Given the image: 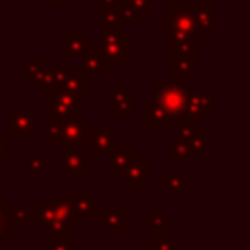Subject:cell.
Here are the masks:
<instances>
[{"label": "cell", "mask_w": 250, "mask_h": 250, "mask_svg": "<svg viewBox=\"0 0 250 250\" xmlns=\"http://www.w3.org/2000/svg\"><path fill=\"white\" fill-rule=\"evenodd\" d=\"M109 162H107V172L117 174L123 170L135 156V146L133 145H113L109 148Z\"/></svg>", "instance_id": "ffe728a7"}, {"label": "cell", "mask_w": 250, "mask_h": 250, "mask_svg": "<svg viewBox=\"0 0 250 250\" xmlns=\"http://www.w3.org/2000/svg\"><path fill=\"white\" fill-rule=\"evenodd\" d=\"M80 68L88 76H105L109 70V64L105 61V55L100 47H88V51L80 57Z\"/></svg>", "instance_id": "4fadbf2b"}, {"label": "cell", "mask_w": 250, "mask_h": 250, "mask_svg": "<svg viewBox=\"0 0 250 250\" xmlns=\"http://www.w3.org/2000/svg\"><path fill=\"white\" fill-rule=\"evenodd\" d=\"M160 29L162 31H184L193 35L195 39L205 37L207 33L199 29L193 18V2H174L168 6L166 12L160 14Z\"/></svg>", "instance_id": "7a4b0ae2"}, {"label": "cell", "mask_w": 250, "mask_h": 250, "mask_svg": "<svg viewBox=\"0 0 250 250\" xmlns=\"http://www.w3.org/2000/svg\"><path fill=\"white\" fill-rule=\"evenodd\" d=\"M37 113L35 109H12L10 117H8V129H10V137H20V135H27V137H35V121Z\"/></svg>", "instance_id": "9c48e42d"}, {"label": "cell", "mask_w": 250, "mask_h": 250, "mask_svg": "<svg viewBox=\"0 0 250 250\" xmlns=\"http://www.w3.org/2000/svg\"><path fill=\"white\" fill-rule=\"evenodd\" d=\"M0 250H2V242H0Z\"/></svg>", "instance_id": "ee69618b"}, {"label": "cell", "mask_w": 250, "mask_h": 250, "mask_svg": "<svg viewBox=\"0 0 250 250\" xmlns=\"http://www.w3.org/2000/svg\"><path fill=\"white\" fill-rule=\"evenodd\" d=\"M143 223L150 229V232H152V242L170 236V219H168L166 215H162V209H160V207H152L150 213L143 217Z\"/></svg>", "instance_id": "ac0fdd59"}, {"label": "cell", "mask_w": 250, "mask_h": 250, "mask_svg": "<svg viewBox=\"0 0 250 250\" xmlns=\"http://www.w3.org/2000/svg\"><path fill=\"white\" fill-rule=\"evenodd\" d=\"M193 18L201 31H211L215 27V4L211 2H193Z\"/></svg>", "instance_id": "603a6c76"}, {"label": "cell", "mask_w": 250, "mask_h": 250, "mask_svg": "<svg viewBox=\"0 0 250 250\" xmlns=\"http://www.w3.org/2000/svg\"><path fill=\"white\" fill-rule=\"evenodd\" d=\"M57 219V211H55V197H39L35 201V223L39 227H43L45 223Z\"/></svg>", "instance_id": "484cf974"}, {"label": "cell", "mask_w": 250, "mask_h": 250, "mask_svg": "<svg viewBox=\"0 0 250 250\" xmlns=\"http://www.w3.org/2000/svg\"><path fill=\"white\" fill-rule=\"evenodd\" d=\"M45 168H47V158L43 154H39V152H29L27 154V172L41 174V172H45Z\"/></svg>", "instance_id": "d6a6232c"}, {"label": "cell", "mask_w": 250, "mask_h": 250, "mask_svg": "<svg viewBox=\"0 0 250 250\" xmlns=\"http://www.w3.org/2000/svg\"><path fill=\"white\" fill-rule=\"evenodd\" d=\"M98 47L105 55V61L109 66H125L127 59L135 55V41L129 37H125L117 43H111V45H98Z\"/></svg>", "instance_id": "7c38bea8"}, {"label": "cell", "mask_w": 250, "mask_h": 250, "mask_svg": "<svg viewBox=\"0 0 250 250\" xmlns=\"http://www.w3.org/2000/svg\"><path fill=\"white\" fill-rule=\"evenodd\" d=\"M53 160L62 166L66 174L74 182H78L84 174L90 172V154H82V150H72V148H62V152L55 154Z\"/></svg>", "instance_id": "8992f818"}, {"label": "cell", "mask_w": 250, "mask_h": 250, "mask_svg": "<svg viewBox=\"0 0 250 250\" xmlns=\"http://www.w3.org/2000/svg\"><path fill=\"white\" fill-rule=\"evenodd\" d=\"M62 39H64L62 57H66V59H80L88 51V47L92 45L90 39L84 37L80 29H64Z\"/></svg>", "instance_id": "5bb4252c"}, {"label": "cell", "mask_w": 250, "mask_h": 250, "mask_svg": "<svg viewBox=\"0 0 250 250\" xmlns=\"http://www.w3.org/2000/svg\"><path fill=\"white\" fill-rule=\"evenodd\" d=\"M57 68L59 66L49 64L45 57H29L27 62L20 64L18 72L21 76H27V82L35 86L39 94H45L57 86Z\"/></svg>", "instance_id": "3957f363"}, {"label": "cell", "mask_w": 250, "mask_h": 250, "mask_svg": "<svg viewBox=\"0 0 250 250\" xmlns=\"http://www.w3.org/2000/svg\"><path fill=\"white\" fill-rule=\"evenodd\" d=\"M170 55H197V39L184 31H168Z\"/></svg>", "instance_id": "d6986e66"}, {"label": "cell", "mask_w": 250, "mask_h": 250, "mask_svg": "<svg viewBox=\"0 0 250 250\" xmlns=\"http://www.w3.org/2000/svg\"><path fill=\"white\" fill-rule=\"evenodd\" d=\"M100 21L104 25H123L125 20H123V14H121L119 4L107 6V8H100Z\"/></svg>", "instance_id": "4dcf8cb0"}, {"label": "cell", "mask_w": 250, "mask_h": 250, "mask_svg": "<svg viewBox=\"0 0 250 250\" xmlns=\"http://www.w3.org/2000/svg\"><path fill=\"white\" fill-rule=\"evenodd\" d=\"M62 197L82 215V217H96L102 203L98 197H94L88 189H64Z\"/></svg>", "instance_id": "ba28073f"}, {"label": "cell", "mask_w": 250, "mask_h": 250, "mask_svg": "<svg viewBox=\"0 0 250 250\" xmlns=\"http://www.w3.org/2000/svg\"><path fill=\"white\" fill-rule=\"evenodd\" d=\"M125 217H127V209L125 207H115V209H107V207H100L96 219L98 223L113 236H123L127 232L125 227Z\"/></svg>", "instance_id": "8fae6325"}, {"label": "cell", "mask_w": 250, "mask_h": 250, "mask_svg": "<svg viewBox=\"0 0 250 250\" xmlns=\"http://www.w3.org/2000/svg\"><path fill=\"white\" fill-rule=\"evenodd\" d=\"M18 234L20 223L12 217V201L8 197H0V242L8 244Z\"/></svg>", "instance_id": "9a60e30c"}, {"label": "cell", "mask_w": 250, "mask_h": 250, "mask_svg": "<svg viewBox=\"0 0 250 250\" xmlns=\"http://www.w3.org/2000/svg\"><path fill=\"white\" fill-rule=\"evenodd\" d=\"M55 211H57V219L66 221L70 227H78L82 223V215L64 197H55Z\"/></svg>", "instance_id": "4316f807"}, {"label": "cell", "mask_w": 250, "mask_h": 250, "mask_svg": "<svg viewBox=\"0 0 250 250\" xmlns=\"http://www.w3.org/2000/svg\"><path fill=\"white\" fill-rule=\"evenodd\" d=\"M168 72L178 80H188L197 72V55H170Z\"/></svg>", "instance_id": "e0dca14e"}, {"label": "cell", "mask_w": 250, "mask_h": 250, "mask_svg": "<svg viewBox=\"0 0 250 250\" xmlns=\"http://www.w3.org/2000/svg\"><path fill=\"white\" fill-rule=\"evenodd\" d=\"M133 102H135V94L131 90H127V86L123 82H119V84H115V90L111 92V96L107 100V109L117 111L123 107H133Z\"/></svg>", "instance_id": "cb8c5ba5"}, {"label": "cell", "mask_w": 250, "mask_h": 250, "mask_svg": "<svg viewBox=\"0 0 250 250\" xmlns=\"http://www.w3.org/2000/svg\"><path fill=\"white\" fill-rule=\"evenodd\" d=\"M57 86L86 94L90 92V76L80 68V64H64L57 68Z\"/></svg>", "instance_id": "52a82bcc"}, {"label": "cell", "mask_w": 250, "mask_h": 250, "mask_svg": "<svg viewBox=\"0 0 250 250\" xmlns=\"http://www.w3.org/2000/svg\"><path fill=\"white\" fill-rule=\"evenodd\" d=\"M213 145H215V139H213V137L207 133V129H205V127H201V125H195V129H193L191 137L186 141V146H188L189 156L205 154V152H207V148H209V146H213Z\"/></svg>", "instance_id": "7402d4cb"}, {"label": "cell", "mask_w": 250, "mask_h": 250, "mask_svg": "<svg viewBox=\"0 0 250 250\" xmlns=\"http://www.w3.org/2000/svg\"><path fill=\"white\" fill-rule=\"evenodd\" d=\"M123 2H127L129 6H133L135 10H139L143 14L152 12V0H123Z\"/></svg>", "instance_id": "e575fe53"}, {"label": "cell", "mask_w": 250, "mask_h": 250, "mask_svg": "<svg viewBox=\"0 0 250 250\" xmlns=\"http://www.w3.org/2000/svg\"><path fill=\"white\" fill-rule=\"evenodd\" d=\"M115 178H117V182H123L129 191H139V189L145 188L146 182L152 180V164L145 162L143 154L135 152L133 160L123 170H119L115 174Z\"/></svg>", "instance_id": "277c9868"}, {"label": "cell", "mask_w": 250, "mask_h": 250, "mask_svg": "<svg viewBox=\"0 0 250 250\" xmlns=\"http://www.w3.org/2000/svg\"><path fill=\"white\" fill-rule=\"evenodd\" d=\"M62 129V141H61V148H72V150H82L88 143L90 137V129L92 123L86 117H76V119H68L61 123Z\"/></svg>", "instance_id": "5b68a950"}, {"label": "cell", "mask_w": 250, "mask_h": 250, "mask_svg": "<svg viewBox=\"0 0 250 250\" xmlns=\"http://www.w3.org/2000/svg\"><path fill=\"white\" fill-rule=\"evenodd\" d=\"M170 143V152H168V160L172 164H184L189 160V152H188V146L186 143L176 135V137H170L168 139Z\"/></svg>", "instance_id": "f1b7e54d"}, {"label": "cell", "mask_w": 250, "mask_h": 250, "mask_svg": "<svg viewBox=\"0 0 250 250\" xmlns=\"http://www.w3.org/2000/svg\"><path fill=\"white\" fill-rule=\"evenodd\" d=\"M10 152H12V139L6 137V135L2 133V129H0V160H2L4 156H8Z\"/></svg>", "instance_id": "8d00e7d4"}, {"label": "cell", "mask_w": 250, "mask_h": 250, "mask_svg": "<svg viewBox=\"0 0 250 250\" xmlns=\"http://www.w3.org/2000/svg\"><path fill=\"white\" fill-rule=\"evenodd\" d=\"M205 115H207V109L203 107V104H201V100H199V88H195V90L188 96V100H186L182 117H189V119H193V121H199V119H203Z\"/></svg>", "instance_id": "83f0119b"}, {"label": "cell", "mask_w": 250, "mask_h": 250, "mask_svg": "<svg viewBox=\"0 0 250 250\" xmlns=\"http://www.w3.org/2000/svg\"><path fill=\"white\" fill-rule=\"evenodd\" d=\"M188 184L186 172H162L160 174V189L168 193L170 199H178Z\"/></svg>", "instance_id": "44dd1931"}, {"label": "cell", "mask_w": 250, "mask_h": 250, "mask_svg": "<svg viewBox=\"0 0 250 250\" xmlns=\"http://www.w3.org/2000/svg\"><path fill=\"white\" fill-rule=\"evenodd\" d=\"M127 23L123 25H104L100 21L98 25V39H100V45H111V43H117L121 39L127 37Z\"/></svg>", "instance_id": "d4e9b609"}, {"label": "cell", "mask_w": 250, "mask_h": 250, "mask_svg": "<svg viewBox=\"0 0 250 250\" xmlns=\"http://www.w3.org/2000/svg\"><path fill=\"white\" fill-rule=\"evenodd\" d=\"M45 250H74L72 238H53V242L45 244Z\"/></svg>", "instance_id": "836d02e7"}, {"label": "cell", "mask_w": 250, "mask_h": 250, "mask_svg": "<svg viewBox=\"0 0 250 250\" xmlns=\"http://www.w3.org/2000/svg\"><path fill=\"white\" fill-rule=\"evenodd\" d=\"M45 2H49V4H70L72 0H45Z\"/></svg>", "instance_id": "b9f144b4"}, {"label": "cell", "mask_w": 250, "mask_h": 250, "mask_svg": "<svg viewBox=\"0 0 250 250\" xmlns=\"http://www.w3.org/2000/svg\"><path fill=\"white\" fill-rule=\"evenodd\" d=\"M195 88L197 86L189 80H176L168 84H152L150 92L154 96V102L168 113L170 119H180L184 113L186 100Z\"/></svg>", "instance_id": "6da1fadb"}, {"label": "cell", "mask_w": 250, "mask_h": 250, "mask_svg": "<svg viewBox=\"0 0 250 250\" xmlns=\"http://www.w3.org/2000/svg\"><path fill=\"white\" fill-rule=\"evenodd\" d=\"M12 217L21 225V223H27L29 221V211L25 207H16V209H12Z\"/></svg>", "instance_id": "74e56055"}, {"label": "cell", "mask_w": 250, "mask_h": 250, "mask_svg": "<svg viewBox=\"0 0 250 250\" xmlns=\"http://www.w3.org/2000/svg\"><path fill=\"white\" fill-rule=\"evenodd\" d=\"M115 137H117V129L115 127H105V129L92 127L90 129L88 143H86V148H88L90 156L107 154L109 148L115 145Z\"/></svg>", "instance_id": "30bf717a"}, {"label": "cell", "mask_w": 250, "mask_h": 250, "mask_svg": "<svg viewBox=\"0 0 250 250\" xmlns=\"http://www.w3.org/2000/svg\"><path fill=\"white\" fill-rule=\"evenodd\" d=\"M0 197H2V174H0Z\"/></svg>", "instance_id": "7bdbcfd3"}, {"label": "cell", "mask_w": 250, "mask_h": 250, "mask_svg": "<svg viewBox=\"0 0 250 250\" xmlns=\"http://www.w3.org/2000/svg\"><path fill=\"white\" fill-rule=\"evenodd\" d=\"M115 4H119V0H98L100 8H107V6H115Z\"/></svg>", "instance_id": "60d3db41"}, {"label": "cell", "mask_w": 250, "mask_h": 250, "mask_svg": "<svg viewBox=\"0 0 250 250\" xmlns=\"http://www.w3.org/2000/svg\"><path fill=\"white\" fill-rule=\"evenodd\" d=\"M154 248L152 250H180V244L178 242H172V238H162V240H154L152 242Z\"/></svg>", "instance_id": "d590c367"}, {"label": "cell", "mask_w": 250, "mask_h": 250, "mask_svg": "<svg viewBox=\"0 0 250 250\" xmlns=\"http://www.w3.org/2000/svg\"><path fill=\"white\" fill-rule=\"evenodd\" d=\"M72 229L74 227H70L62 219H53V221H49V223L43 225V230L49 236H53V238H72Z\"/></svg>", "instance_id": "f546056e"}, {"label": "cell", "mask_w": 250, "mask_h": 250, "mask_svg": "<svg viewBox=\"0 0 250 250\" xmlns=\"http://www.w3.org/2000/svg\"><path fill=\"white\" fill-rule=\"evenodd\" d=\"M199 100H201V104H203L205 109H213V107H215V96H213V94L199 90Z\"/></svg>", "instance_id": "f35d334b"}, {"label": "cell", "mask_w": 250, "mask_h": 250, "mask_svg": "<svg viewBox=\"0 0 250 250\" xmlns=\"http://www.w3.org/2000/svg\"><path fill=\"white\" fill-rule=\"evenodd\" d=\"M115 115H117V119H133L135 117V109L133 107H123V109H117Z\"/></svg>", "instance_id": "ab89813d"}, {"label": "cell", "mask_w": 250, "mask_h": 250, "mask_svg": "<svg viewBox=\"0 0 250 250\" xmlns=\"http://www.w3.org/2000/svg\"><path fill=\"white\" fill-rule=\"evenodd\" d=\"M170 123L172 119L154 100H146L143 104V127L145 129H168Z\"/></svg>", "instance_id": "2e32d148"}, {"label": "cell", "mask_w": 250, "mask_h": 250, "mask_svg": "<svg viewBox=\"0 0 250 250\" xmlns=\"http://www.w3.org/2000/svg\"><path fill=\"white\" fill-rule=\"evenodd\" d=\"M62 129L61 123H45V145L47 146H61Z\"/></svg>", "instance_id": "1f68e13d"}]
</instances>
